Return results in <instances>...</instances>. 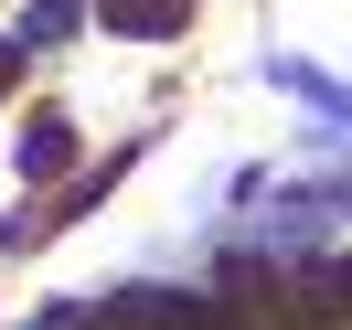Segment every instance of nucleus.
Instances as JSON below:
<instances>
[{"mask_svg": "<svg viewBox=\"0 0 352 330\" xmlns=\"http://www.w3.org/2000/svg\"><path fill=\"white\" fill-rule=\"evenodd\" d=\"M118 32H139V43H160V32H182V0H96Z\"/></svg>", "mask_w": 352, "mask_h": 330, "instance_id": "nucleus-1", "label": "nucleus"}, {"mask_svg": "<svg viewBox=\"0 0 352 330\" xmlns=\"http://www.w3.org/2000/svg\"><path fill=\"white\" fill-rule=\"evenodd\" d=\"M65 160H75V128H65V117H32V128H22V171L43 181V171H65Z\"/></svg>", "mask_w": 352, "mask_h": 330, "instance_id": "nucleus-2", "label": "nucleus"}, {"mask_svg": "<svg viewBox=\"0 0 352 330\" xmlns=\"http://www.w3.org/2000/svg\"><path fill=\"white\" fill-rule=\"evenodd\" d=\"M75 22H86V0H32V22H22V43H65Z\"/></svg>", "mask_w": 352, "mask_h": 330, "instance_id": "nucleus-3", "label": "nucleus"}, {"mask_svg": "<svg viewBox=\"0 0 352 330\" xmlns=\"http://www.w3.org/2000/svg\"><path fill=\"white\" fill-rule=\"evenodd\" d=\"M309 298H320V309H352V266H309Z\"/></svg>", "mask_w": 352, "mask_h": 330, "instance_id": "nucleus-4", "label": "nucleus"}]
</instances>
